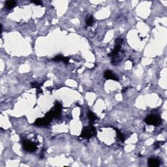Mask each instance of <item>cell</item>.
<instances>
[{
    "mask_svg": "<svg viewBox=\"0 0 167 167\" xmlns=\"http://www.w3.org/2000/svg\"><path fill=\"white\" fill-rule=\"evenodd\" d=\"M94 22V19L92 15H88L86 19V26H90Z\"/></svg>",
    "mask_w": 167,
    "mask_h": 167,
    "instance_id": "11",
    "label": "cell"
},
{
    "mask_svg": "<svg viewBox=\"0 0 167 167\" xmlns=\"http://www.w3.org/2000/svg\"><path fill=\"white\" fill-rule=\"evenodd\" d=\"M63 56L59 55V56H56V57H55L52 60L55 61H63Z\"/></svg>",
    "mask_w": 167,
    "mask_h": 167,
    "instance_id": "13",
    "label": "cell"
},
{
    "mask_svg": "<svg viewBox=\"0 0 167 167\" xmlns=\"http://www.w3.org/2000/svg\"><path fill=\"white\" fill-rule=\"evenodd\" d=\"M97 134L96 129L93 125H90L88 127H85L83 128L81 133L80 137L84 139H89L93 137H95Z\"/></svg>",
    "mask_w": 167,
    "mask_h": 167,
    "instance_id": "2",
    "label": "cell"
},
{
    "mask_svg": "<svg viewBox=\"0 0 167 167\" xmlns=\"http://www.w3.org/2000/svg\"><path fill=\"white\" fill-rule=\"evenodd\" d=\"M104 76L107 80H113L118 81V77L114 75V73L110 70H106L104 72Z\"/></svg>",
    "mask_w": 167,
    "mask_h": 167,
    "instance_id": "7",
    "label": "cell"
},
{
    "mask_svg": "<svg viewBox=\"0 0 167 167\" xmlns=\"http://www.w3.org/2000/svg\"><path fill=\"white\" fill-rule=\"evenodd\" d=\"M51 120H50L49 119H48L47 118L44 117L43 118H38L35 120V121L34 125L35 126H47L50 123Z\"/></svg>",
    "mask_w": 167,
    "mask_h": 167,
    "instance_id": "6",
    "label": "cell"
},
{
    "mask_svg": "<svg viewBox=\"0 0 167 167\" xmlns=\"http://www.w3.org/2000/svg\"><path fill=\"white\" fill-rule=\"evenodd\" d=\"M22 147L24 150L28 152H34L37 149L36 145L28 140H22Z\"/></svg>",
    "mask_w": 167,
    "mask_h": 167,
    "instance_id": "4",
    "label": "cell"
},
{
    "mask_svg": "<svg viewBox=\"0 0 167 167\" xmlns=\"http://www.w3.org/2000/svg\"><path fill=\"white\" fill-rule=\"evenodd\" d=\"M160 144H161V142H157L155 143V146L157 148L160 146Z\"/></svg>",
    "mask_w": 167,
    "mask_h": 167,
    "instance_id": "16",
    "label": "cell"
},
{
    "mask_svg": "<svg viewBox=\"0 0 167 167\" xmlns=\"http://www.w3.org/2000/svg\"><path fill=\"white\" fill-rule=\"evenodd\" d=\"M31 86L33 88H36L37 89H39V87L41 86V85H39L37 82H32V83H31Z\"/></svg>",
    "mask_w": 167,
    "mask_h": 167,
    "instance_id": "14",
    "label": "cell"
},
{
    "mask_svg": "<svg viewBox=\"0 0 167 167\" xmlns=\"http://www.w3.org/2000/svg\"><path fill=\"white\" fill-rule=\"evenodd\" d=\"M147 164L150 167H158L160 166V160L155 158H149Z\"/></svg>",
    "mask_w": 167,
    "mask_h": 167,
    "instance_id": "8",
    "label": "cell"
},
{
    "mask_svg": "<svg viewBox=\"0 0 167 167\" xmlns=\"http://www.w3.org/2000/svg\"><path fill=\"white\" fill-rule=\"evenodd\" d=\"M31 3H35V4L37 5H43V2H41V1H32V2H31Z\"/></svg>",
    "mask_w": 167,
    "mask_h": 167,
    "instance_id": "15",
    "label": "cell"
},
{
    "mask_svg": "<svg viewBox=\"0 0 167 167\" xmlns=\"http://www.w3.org/2000/svg\"><path fill=\"white\" fill-rule=\"evenodd\" d=\"M114 129H115V131H116L117 137H118V139H119V140H121V141H122V142H123V141L125 140L124 134H122V133L119 130V129H116V128H114Z\"/></svg>",
    "mask_w": 167,
    "mask_h": 167,
    "instance_id": "12",
    "label": "cell"
},
{
    "mask_svg": "<svg viewBox=\"0 0 167 167\" xmlns=\"http://www.w3.org/2000/svg\"><path fill=\"white\" fill-rule=\"evenodd\" d=\"M145 122L147 125H152L154 126H158L161 123V119L157 115H149L145 118Z\"/></svg>",
    "mask_w": 167,
    "mask_h": 167,
    "instance_id": "3",
    "label": "cell"
},
{
    "mask_svg": "<svg viewBox=\"0 0 167 167\" xmlns=\"http://www.w3.org/2000/svg\"><path fill=\"white\" fill-rule=\"evenodd\" d=\"M123 43V39L120 38H117L115 41V45L114 47V48L113 49V50L112 51L111 53L109 54V56H111L113 58L115 57L118 54V53L120 51L121 48V44Z\"/></svg>",
    "mask_w": 167,
    "mask_h": 167,
    "instance_id": "5",
    "label": "cell"
},
{
    "mask_svg": "<svg viewBox=\"0 0 167 167\" xmlns=\"http://www.w3.org/2000/svg\"><path fill=\"white\" fill-rule=\"evenodd\" d=\"M61 108H62V106H61V104L59 102H56L54 107L50 111L48 112L47 114H46L45 117L49 119L50 120H52V119H53V118H59L61 115Z\"/></svg>",
    "mask_w": 167,
    "mask_h": 167,
    "instance_id": "1",
    "label": "cell"
},
{
    "mask_svg": "<svg viewBox=\"0 0 167 167\" xmlns=\"http://www.w3.org/2000/svg\"><path fill=\"white\" fill-rule=\"evenodd\" d=\"M16 5V2L15 1H6L5 3V7H6V9L9 10H11L12 9H13L15 6Z\"/></svg>",
    "mask_w": 167,
    "mask_h": 167,
    "instance_id": "9",
    "label": "cell"
},
{
    "mask_svg": "<svg viewBox=\"0 0 167 167\" xmlns=\"http://www.w3.org/2000/svg\"><path fill=\"white\" fill-rule=\"evenodd\" d=\"M127 89H128V88H124V89H123V91H122V92H126L127 90Z\"/></svg>",
    "mask_w": 167,
    "mask_h": 167,
    "instance_id": "17",
    "label": "cell"
},
{
    "mask_svg": "<svg viewBox=\"0 0 167 167\" xmlns=\"http://www.w3.org/2000/svg\"><path fill=\"white\" fill-rule=\"evenodd\" d=\"M87 115H88V118L89 119V123L92 124V123H94L95 121L97 119V116L95 115V114H93L92 112L88 111V113H87Z\"/></svg>",
    "mask_w": 167,
    "mask_h": 167,
    "instance_id": "10",
    "label": "cell"
}]
</instances>
